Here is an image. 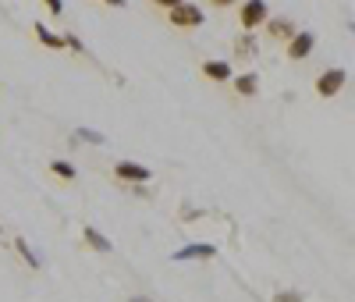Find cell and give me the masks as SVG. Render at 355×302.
<instances>
[{
	"mask_svg": "<svg viewBox=\"0 0 355 302\" xmlns=\"http://www.w3.org/2000/svg\"><path fill=\"white\" fill-rule=\"evenodd\" d=\"M266 18H270V4H266V0H242L239 25L245 28V33H256V28H263Z\"/></svg>",
	"mask_w": 355,
	"mask_h": 302,
	"instance_id": "obj_1",
	"label": "cell"
},
{
	"mask_svg": "<svg viewBox=\"0 0 355 302\" xmlns=\"http://www.w3.org/2000/svg\"><path fill=\"white\" fill-rule=\"evenodd\" d=\"M167 18H171V25H174V28H199V25L206 22L202 8H199V4H192V0H182L178 8H171V11H167Z\"/></svg>",
	"mask_w": 355,
	"mask_h": 302,
	"instance_id": "obj_2",
	"label": "cell"
},
{
	"mask_svg": "<svg viewBox=\"0 0 355 302\" xmlns=\"http://www.w3.org/2000/svg\"><path fill=\"white\" fill-rule=\"evenodd\" d=\"M114 178L125 181V185H146V181L153 178V171L146 164H135V160H117L114 164Z\"/></svg>",
	"mask_w": 355,
	"mask_h": 302,
	"instance_id": "obj_3",
	"label": "cell"
},
{
	"mask_svg": "<svg viewBox=\"0 0 355 302\" xmlns=\"http://www.w3.org/2000/svg\"><path fill=\"white\" fill-rule=\"evenodd\" d=\"M345 85H348V72H345V68H327V72L316 78V93H320L323 100H331V97L341 93Z\"/></svg>",
	"mask_w": 355,
	"mask_h": 302,
	"instance_id": "obj_4",
	"label": "cell"
},
{
	"mask_svg": "<svg viewBox=\"0 0 355 302\" xmlns=\"http://www.w3.org/2000/svg\"><path fill=\"white\" fill-rule=\"evenodd\" d=\"M313 47H316L313 28H299V33L284 43V53H288V60H306V57L313 53Z\"/></svg>",
	"mask_w": 355,
	"mask_h": 302,
	"instance_id": "obj_5",
	"label": "cell"
},
{
	"mask_svg": "<svg viewBox=\"0 0 355 302\" xmlns=\"http://www.w3.org/2000/svg\"><path fill=\"white\" fill-rule=\"evenodd\" d=\"M217 256V246H210V242H192V246H182L171 260L185 263V260H214Z\"/></svg>",
	"mask_w": 355,
	"mask_h": 302,
	"instance_id": "obj_6",
	"label": "cell"
},
{
	"mask_svg": "<svg viewBox=\"0 0 355 302\" xmlns=\"http://www.w3.org/2000/svg\"><path fill=\"white\" fill-rule=\"evenodd\" d=\"M263 25H266V33H270V40H277V43H288L295 33H299L291 18H266Z\"/></svg>",
	"mask_w": 355,
	"mask_h": 302,
	"instance_id": "obj_7",
	"label": "cell"
},
{
	"mask_svg": "<svg viewBox=\"0 0 355 302\" xmlns=\"http://www.w3.org/2000/svg\"><path fill=\"white\" fill-rule=\"evenodd\" d=\"M256 53H259L256 33H239V36H234V57H239V60H252Z\"/></svg>",
	"mask_w": 355,
	"mask_h": 302,
	"instance_id": "obj_8",
	"label": "cell"
},
{
	"mask_svg": "<svg viewBox=\"0 0 355 302\" xmlns=\"http://www.w3.org/2000/svg\"><path fill=\"white\" fill-rule=\"evenodd\" d=\"M82 238H85V246L96 249V253H110V249H114V242H110L100 228H89V224H85V228H82Z\"/></svg>",
	"mask_w": 355,
	"mask_h": 302,
	"instance_id": "obj_9",
	"label": "cell"
},
{
	"mask_svg": "<svg viewBox=\"0 0 355 302\" xmlns=\"http://www.w3.org/2000/svg\"><path fill=\"white\" fill-rule=\"evenodd\" d=\"M202 75L210 78V82H231V78H234V72H231L227 60H206V65H202Z\"/></svg>",
	"mask_w": 355,
	"mask_h": 302,
	"instance_id": "obj_10",
	"label": "cell"
},
{
	"mask_svg": "<svg viewBox=\"0 0 355 302\" xmlns=\"http://www.w3.org/2000/svg\"><path fill=\"white\" fill-rule=\"evenodd\" d=\"M231 82H234V93H239V97H256V93H259V75H256V72L234 75Z\"/></svg>",
	"mask_w": 355,
	"mask_h": 302,
	"instance_id": "obj_11",
	"label": "cell"
},
{
	"mask_svg": "<svg viewBox=\"0 0 355 302\" xmlns=\"http://www.w3.org/2000/svg\"><path fill=\"white\" fill-rule=\"evenodd\" d=\"M33 28H36V40H40L43 47H50V50H64V36H57V33H53V28H50V25H43V22H36Z\"/></svg>",
	"mask_w": 355,
	"mask_h": 302,
	"instance_id": "obj_12",
	"label": "cell"
},
{
	"mask_svg": "<svg viewBox=\"0 0 355 302\" xmlns=\"http://www.w3.org/2000/svg\"><path fill=\"white\" fill-rule=\"evenodd\" d=\"M50 171H53L57 178H61V181H75V174H78V171H75V164H68V160H53V164H50Z\"/></svg>",
	"mask_w": 355,
	"mask_h": 302,
	"instance_id": "obj_13",
	"label": "cell"
},
{
	"mask_svg": "<svg viewBox=\"0 0 355 302\" xmlns=\"http://www.w3.org/2000/svg\"><path fill=\"white\" fill-rule=\"evenodd\" d=\"M15 249L21 253V260H25L28 267H33V270H40V256H33V249H28V242H25V238H15Z\"/></svg>",
	"mask_w": 355,
	"mask_h": 302,
	"instance_id": "obj_14",
	"label": "cell"
},
{
	"mask_svg": "<svg viewBox=\"0 0 355 302\" xmlns=\"http://www.w3.org/2000/svg\"><path fill=\"white\" fill-rule=\"evenodd\" d=\"M75 139H85V142H93V146H103L107 139H103V132H93V128H78L75 132Z\"/></svg>",
	"mask_w": 355,
	"mask_h": 302,
	"instance_id": "obj_15",
	"label": "cell"
},
{
	"mask_svg": "<svg viewBox=\"0 0 355 302\" xmlns=\"http://www.w3.org/2000/svg\"><path fill=\"white\" fill-rule=\"evenodd\" d=\"M274 302H306V295L302 292H277Z\"/></svg>",
	"mask_w": 355,
	"mask_h": 302,
	"instance_id": "obj_16",
	"label": "cell"
},
{
	"mask_svg": "<svg viewBox=\"0 0 355 302\" xmlns=\"http://www.w3.org/2000/svg\"><path fill=\"white\" fill-rule=\"evenodd\" d=\"M64 47H71L75 53H85V47H82V40H78L75 33H68V36H64Z\"/></svg>",
	"mask_w": 355,
	"mask_h": 302,
	"instance_id": "obj_17",
	"label": "cell"
},
{
	"mask_svg": "<svg viewBox=\"0 0 355 302\" xmlns=\"http://www.w3.org/2000/svg\"><path fill=\"white\" fill-rule=\"evenodd\" d=\"M43 4H46V11H50V15H57V18L64 15V4H61V0H43Z\"/></svg>",
	"mask_w": 355,
	"mask_h": 302,
	"instance_id": "obj_18",
	"label": "cell"
},
{
	"mask_svg": "<svg viewBox=\"0 0 355 302\" xmlns=\"http://www.w3.org/2000/svg\"><path fill=\"white\" fill-rule=\"evenodd\" d=\"M153 4H157V8H164V11H171V8L182 4V0H153Z\"/></svg>",
	"mask_w": 355,
	"mask_h": 302,
	"instance_id": "obj_19",
	"label": "cell"
},
{
	"mask_svg": "<svg viewBox=\"0 0 355 302\" xmlns=\"http://www.w3.org/2000/svg\"><path fill=\"white\" fill-rule=\"evenodd\" d=\"M210 4H214V8H234L239 0H210Z\"/></svg>",
	"mask_w": 355,
	"mask_h": 302,
	"instance_id": "obj_20",
	"label": "cell"
},
{
	"mask_svg": "<svg viewBox=\"0 0 355 302\" xmlns=\"http://www.w3.org/2000/svg\"><path fill=\"white\" fill-rule=\"evenodd\" d=\"M100 4H110V8H125L128 0H100Z\"/></svg>",
	"mask_w": 355,
	"mask_h": 302,
	"instance_id": "obj_21",
	"label": "cell"
},
{
	"mask_svg": "<svg viewBox=\"0 0 355 302\" xmlns=\"http://www.w3.org/2000/svg\"><path fill=\"white\" fill-rule=\"evenodd\" d=\"M128 302H153V299H142V295H132Z\"/></svg>",
	"mask_w": 355,
	"mask_h": 302,
	"instance_id": "obj_22",
	"label": "cell"
}]
</instances>
